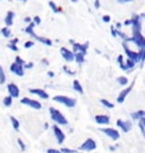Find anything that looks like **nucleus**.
I'll return each instance as SVG.
<instances>
[{
	"mask_svg": "<svg viewBox=\"0 0 145 153\" xmlns=\"http://www.w3.org/2000/svg\"><path fill=\"white\" fill-rule=\"evenodd\" d=\"M50 116H51V119L56 123V124H59V125H67L68 120L65 118V116L60 112L59 110L54 109V108H50Z\"/></svg>",
	"mask_w": 145,
	"mask_h": 153,
	"instance_id": "nucleus-1",
	"label": "nucleus"
},
{
	"mask_svg": "<svg viewBox=\"0 0 145 153\" xmlns=\"http://www.w3.org/2000/svg\"><path fill=\"white\" fill-rule=\"evenodd\" d=\"M123 47H124L125 52H126V55H127V57H128L129 59L134 60L136 64H137V62H142V49H141L138 52L133 51V50H130L128 47H127L126 42H124V43H123Z\"/></svg>",
	"mask_w": 145,
	"mask_h": 153,
	"instance_id": "nucleus-2",
	"label": "nucleus"
},
{
	"mask_svg": "<svg viewBox=\"0 0 145 153\" xmlns=\"http://www.w3.org/2000/svg\"><path fill=\"white\" fill-rule=\"evenodd\" d=\"M54 101L59 102L61 104H65L68 108H74L76 104L75 99L68 98V97H65V95H56V97H54Z\"/></svg>",
	"mask_w": 145,
	"mask_h": 153,
	"instance_id": "nucleus-3",
	"label": "nucleus"
},
{
	"mask_svg": "<svg viewBox=\"0 0 145 153\" xmlns=\"http://www.w3.org/2000/svg\"><path fill=\"white\" fill-rule=\"evenodd\" d=\"M95 149H97V143L92 138H87L85 142L80 146V150H82V151H93Z\"/></svg>",
	"mask_w": 145,
	"mask_h": 153,
	"instance_id": "nucleus-4",
	"label": "nucleus"
},
{
	"mask_svg": "<svg viewBox=\"0 0 145 153\" xmlns=\"http://www.w3.org/2000/svg\"><path fill=\"white\" fill-rule=\"evenodd\" d=\"M21 102L23 104H25V105H28V107H31L33 109H36V110H40L42 108V104L40 103L39 101L36 100H32V99H28V98H24L21 100Z\"/></svg>",
	"mask_w": 145,
	"mask_h": 153,
	"instance_id": "nucleus-5",
	"label": "nucleus"
},
{
	"mask_svg": "<svg viewBox=\"0 0 145 153\" xmlns=\"http://www.w3.org/2000/svg\"><path fill=\"white\" fill-rule=\"evenodd\" d=\"M60 53H61V56H62V58H64L65 60L68 61V62L74 61V59H75V53H74V51H70V50H68L67 48H65V47H62V48L60 49Z\"/></svg>",
	"mask_w": 145,
	"mask_h": 153,
	"instance_id": "nucleus-6",
	"label": "nucleus"
},
{
	"mask_svg": "<svg viewBox=\"0 0 145 153\" xmlns=\"http://www.w3.org/2000/svg\"><path fill=\"white\" fill-rule=\"evenodd\" d=\"M101 131L104 133L107 136H109L113 141H117V140H119V137H120L119 131L117 129H115V128H102Z\"/></svg>",
	"mask_w": 145,
	"mask_h": 153,
	"instance_id": "nucleus-7",
	"label": "nucleus"
},
{
	"mask_svg": "<svg viewBox=\"0 0 145 153\" xmlns=\"http://www.w3.org/2000/svg\"><path fill=\"white\" fill-rule=\"evenodd\" d=\"M133 86H134V82L132 83L128 88H126L125 90H123L121 92L119 93L118 98H117V102H118V103H123V102H124L125 99L127 98V95H128L129 93H130V91L133 90Z\"/></svg>",
	"mask_w": 145,
	"mask_h": 153,
	"instance_id": "nucleus-8",
	"label": "nucleus"
},
{
	"mask_svg": "<svg viewBox=\"0 0 145 153\" xmlns=\"http://www.w3.org/2000/svg\"><path fill=\"white\" fill-rule=\"evenodd\" d=\"M73 45V51H74V53L76 52H83L84 55L87 53V48H88V42H86L84 44H81V43H74L71 44Z\"/></svg>",
	"mask_w": 145,
	"mask_h": 153,
	"instance_id": "nucleus-9",
	"label": "nucleus"
},
{
	"mask_svg": "<svg viewBox=\"0 0 145 153\" xmlns=\"http://www.w3.org/2000/svg\"><path fill=\"white\" fill-rule=\"evenodd\" d=\"M10 71L14 73L17 76H24V66L19 65L17 62H14L10 65Z\"/></svg>",
	"mask_w": 145,
	"mask_h": 153,
	"instance_id": "nucleus-10",
	"label": "nucleus"
},
{
	"mask_svg": "<svg viewBox=\"0 0 145 153\" xmlns=\"http://www.w3.org/2000/svg\"><path fill=\"white\" fill-rule=\"evenodd\" d=\"M132 21H133V24H132V28H133V34H136V33H141V22H140V16L138 15H134L132 17Z\"/></svg>",
	"mask_w": 145,
	"mask_h": 153,
	"instance_id": "nucleus-11",
	"label": "nucleus"
},
{
	"mask_svg": "<svg viewBox=\"0 0 145 153\" xmlns=\"http://www.w3.org/2000/svg\"><path fill=\"white\" fill-rule=\"evenodd\" d=\"M52 129H54V136H56V138H57L58 143H59V144H61V143L65 141V138H66V136H65V133L60 129L58 126H56V125L52 126Z\"/></svg>",
	"mask_w": 145,
	"mask_h": 153,
	"instance_id": "nucleus-12",
	"label": "nucleus"
},
{
	"mask_svg": "<svg viewBox=\"0 0 145 153\" xmlns=\"http://www.w3.org/2000/svg\"><path fill=\"white\" fill-rule=\"evenodd\" d=\"M7 88H8V92H9V95H11L13 98H18L19 97V88L16 84L14 83H10L7 85Z\"/></svg>",
	"mask_w": 145,
	"mask_h": 153,
	"instance_id": "nucleus-13",
	"label": "nucleus"
},
{
	"mask_svg": "<svg viewBox=\"0 0 145 153\" xmlns=\"http://www.w3.org/2000/svg\"><path fill=\"white\" fill-rule=\"evenodd\" d=\"M117 126L120 127L123 131L125 133H128L130 129H132V123L128 120H121V119H118L117 120Z\"/></svg>",
	"mask_w": 145,
	"mask_h": 153,
	"instance_id": "nucleus-14",
	"label": "nucleus"
},
{
	"mask_svg": "<svg viewBox=\"0 0 145 153\" xmlns=\"http://www.w3.org/2000/svg\"><path fill=\"white\" fill-rule=\"evenodd\" d=\"M30 92L32 93V94H35V95L40 97L41 99H44V100L49 99V94L44 90H42V88H31Z\"/></svg>",
	"mask_w": 145,
	"mask_h": 153,
	"instance_id": "nucleus-15",
	"label": "nucleus"
},
{
	"mask_svg": "<svg viewBox=\"0 0 145 153\" xmlns=\"http://www.w3.org/2000/svg\"><path fill=\"white\" fill-rule=\"evenodd\" d=\"M95 121L99 125H108L110 123V118L106 115H97L95 116Z\"/></svg>",
	"mask_w": 145,
	"mask_h": 153,
	"instance_id": "nucleus-16",
	"label": "nucleus"
},
{
	"mask_svg": "<svg viewBox=\"0 0 145 153\" xmlns=\"http://www.w3.org/2000/svg\"><path fill=\"white\" fill-rule=\"evenodd\" d=\"M14 17H15V13L14 11L9 10L7 13V15L5 17V24L6 26H11L13 23H14Z\"/></svg>",
	"mask_w": 145,
	"mask_h": 153,
	"instance_id": "nucleus-17",
	"label": "nucleus"
},
{
	"mask_svg": "<svg viewBox=\"0 0 145 153\" xmlns=\"http://www.w3.org/2000/svg\"><path fill=\"white\" fill-rule=\"evenodd\" d=\"M35 25H36V24H35L34 22H31L30 24H28V26H26V28H25V32H26L28 35H31L32 38H34V39L38 38V35H36V34L34 33V31H33V30H34V27H35Z\"/></svg>",
	"mask_w": 145,
	"mask_h": 153,
	"instance_id": "nucleus-18",
	"label": "nucleus"
},
{
	"mask_svg": "<svg viewBox=\"0 0 145 153\" xmlns=\"http://www.w3.org/2000/svg\"><path fill=\"white\" fill-rule=\"evenodd\" d=\"M130 116H132V118H133L134 120H141L142 118H144L145 117V111H143V110H138V111H136V112H133Z\"/></svg>",
	"mask_w": 145,
	"mask_h": 153,
	"instance_id": "nucleus-19",
	"label": "nucleus"
},
{
	"mask_svg": "<svg viewBox=\"0 0 145 153\" xmlns=\"http://www.w3.org/2000/svg\"><path fill=\"white\" fill-rule=\"evenodd\" d=\"M17 43H18V39H13L10 42L7 44V47L10 50H13V51H18V48H17L16 45Z\"/></svg>",
	"mask_w": 145,
	"mask_h": 153,
	"instance_id": "nucleus-20",
	"label": "nucleus"
},
{
	"mask_svg": "<svg viewBox=\"0 0 145 153\" xmlns=\"http://www.w3.org/2000/svg\"><path fill=\"white\" fill-rule=\"evenodd\" d=\"M73 88H74V90L75 91H77V92L80 93V94H83L84 93V91H83V88H82L81 83L78 82L77 79H75L74 82H73Z\"/></svg>",
	"mask_w": 145,
	"mask_h": 153,
	"instance_id": "nucleus-21",
	"label": "nucleus"
},
{
	"mask_svg": "<svg viewBox=\"0 0 145 153\" xmlns=\"http://www.w3.org/2000/svg\"><path fill=\"white\" fill-rule=\"evenodd\" d=\"M35 40H38L39 42H41V43L45 44V45H48V47H51V45H52V41H51L50 39L43 38V36H38V38L35 39Z\"/></svg>",
	"mask_w": 145,
	"mask_h": 153,
	"instance_id": "nucleus-22",
	"label": "nucleus"
},
{
	"mask_svg": "<svg viewBox=\"0 0 145 153\" xmlns=\"http://www.w3.org/2000/svg\"><path fill=\"white\" fill-rule=\"evenodd\" d=\"M84 57H85V55H84L83 52H76V53H75L76 62H77V64H80V65H81V64H83V62H84V60H85V59H84Z\"/></svg>",
	"mask_w": 145,
	"mask_h": 153,
	"instance_id": "nucleus-23",
	"label": "nucleus"
},
{
	"mask_svg": "<svg viewBox=\"0 0 145 153\" xmlns=\"http://www.w3.org/2000/svg\"><path fill=\"white\" fill-rule=\"evenodd\" d=\"M1 34H2L5 38H10L11 32H10V30L8 28V26H5V27L1 28Z\"/></svg>",
	"mask_w": 145,
	"mask_h": 153,
	"instance_id": "nucleus-24",
	"label": "nucleus"
},
{
	"mask_svg": "<svg viewBox=\"0 0 145 153\" xmlns=\"http://www.w3.org/2000/svg\"><path fill=\"white\" fill-rule=\"evenodd\" d=\"M10 121H11V124H13L14 129H15V131H18V129H19V121L17 120L15 117H10Z\"/></svg>",
	"mask_w": 145,
	"mask_h": 153,
	"instance_id": "nucleus-25",
	"label": "nucleus"
},
{
	"mask_svg": "<svg viewBox=\"0 0 145 153\" xmlns=\"http://www.w3.org/2000/svg\"><path fill=\"white\" fill-rule=\"evenodd\" d=\"M49 6H50V8L52 9V11H54V13H61V11H62V9H61V8H59V7H57V6H56V4H54V2H52V1H50V2H49Z\"/></svg>",
	"mask_w": 145,
	"mask_h": 153,
	"instance_id": "nucleus-26",
	"label": "nucleus"
},
{
	"mask_svg": "<svg viewBox=\"0 0 145 153\" xmlns=\"http://www.w3.org/2000/svg\"><path fill=\"white\" fill-rule=\"evenodd\" d=\"M4 104H5L6 107H10L11 104H13V97L9 95V97H6L4 99Z\"/></svg>",
	"mask_w": 145,
	"mask_h": 153,
	"instance_id": "nucleus-27",
	"label": "nucleus"
},
{
	"mask_svg": "<svg viewBox=\"0 0 145 153\" xmlns=\"http://www.w3.org/2000/svg\"><path fill=\"white\" fill-rule=\"evenodd\" d=\"M117 81H118V83L120 84V85H126V84H128V78L125 76H120L117 78Z\"/></svg>",
	"mask_w": 145,
	"mask_h": 153,
	"instance_id": "nucleus-28",
	"label": "nucleus"
},
{
	"mask_svg": "<svg viewBox=\"0 0 145 153\" xmlns=\"http://www.w3.org/2000/svg\"><path fill=\"white\" fill-rule=\"evenodd\" d=\"M101 103H102L106 108H109V109H112L113 107H115V105H113V103L109 102V101H108V100H106V99H102V100H101Z\"/></svg>",
	"mask_w": 145,
	"mask_h": 153,
	"instance_id": "nucleus-29",
	"label": "nucleus"
},
{
	"mask_svg": "<svg viewBox=\"0 0 145 153\" xmlns=\"http://www.w3.org/2000/svg\"><path fill=\"white\" fill-rule=\"evenodd\" d=\"M6 82V75H5V71L2 69V67L0 66V84H4Z\"/></svg>",
	"mask_w": 145,
	"mask_h": 153,
	"instance_id": "nucleus-30",
	"label": "nucleus"
},
{
	"mask_svg": "<svg viewBox=\"0 0 145 153\" xmlns=\"http://www.w3.org/2000/svg\"><path fill=\"white\" fill-rule=\"evenodd\" d=\"M62 69H64L65 73H67L68 75H71V76H74V75H75V71H70V69L68 68V67H67V66H64V67H62Z\"/></svg>",
	"mask_w": 145,
	"mask_h": 153,
	"instance_id": "nucleus-31",
	"label": "nucleus"
},
{
	"mask_svg": "<svg viewBox=\"0 0 145 153\" xmlns=\"http://www.w3.org/2000/svg\"><path fill=\"white\" fill-rule=\"evenodd\" d=\"M60 151L62 153H77L75 150H70V149H68V148H62Z\"/></svg>",
	"mask_w": 145,
	"mask_h": 153,
	"instance_id": "nucleus-32",
	"label": "nucleus"
},
{
	"mask_svg": "<svg viewBox=\"0 0 145 153\" xmlns=\"http://www.w3.org/2000/svg\"><path fill=\"white\" fill-rule=\"evenodd\" d=\"M15 62H17V64H19V65H22V66L25 65V61L23 60L19 56H17L16 58H15Z\"/></svg>",
	"mask_w": 145,
	"mask_h": 153,
	"instance_id": "nucleus-33",
	"label": "nucleus"
},
{
	"mask_svg": "<svg viewBox=\"0 0 145 153\" xmlns=\"http://www.w3.org/2000/svg\"><path fill=\"white\" fill-rule=\"evenodd\" d=\"M33 45H34V42H33V41H27V42H25V44H24V48H25V49H28V48H32Z\"/></svg>",
	"mask_w": 145,
	"mask_h": 153,
	"instance_id": "nucleus-34",
	"label": "nucleus"
},
{
	"mask_svg": "<svg viewBox=\"0 0 145 153\" xmlns=\"http://www.w3.org/2000/svg\"><path fill=\"white\" fill-rule=\"evenodd\" d=\"M17 142H18V145L21 146V150H22V151H25V144H24V142H23L22 140H19V138L17 140Z\"/></svg>",
	"mask_w": 145,
	"mask_h": 153,
	"instance_id": "nucleus-35",
	"label": "nucleus"
},
{
	"mask_svg": "<svg viewBox=\"0 0 145 153\" xmlns=\"http://www.w3.org/2000/svg\"><path fill=\"white\" fill-rule=\"evenodd\" d=\"M138 127H140V129H141V131H142V134H143V136L145 137V127H144V125H143L142 123H140V124H138Z\"/></svg>",
	"mask_w": 145,
	"mask_h": 153,
	"instance_id": "nucleus-36",
	"label": "nucleus"
},
{
	"mask_svg": "<svg viewBox=\"0 0 145 153\" xmlns=\"http://www.w3.org/2000/svg\"><path fill=\"white\" fill-rule=\"evenodd\" d=\"M102 19L104 23H109L110 22V19H111V17L109 16V15H104V16L102 17Z\"/></svg>",
	"mask_w": 145,
	"mask_h": 153,
	"instance_id": "nucleus-37",
	"label": "nucleus"
},
{
	"mask_svg": "<svg viewBox=\"0 0 145 153\" xmlns=\"http://www.w3.org/2000/svg\"><path fill=\"white\" fill-rule=\"evenodd\" d=\"M33 22L35 23L36 25H39V24L41 23V18H40V17H39V16H35V17H34V18H33Z\"/></svg>",
	"mask_w": 145,
	"mask_h": 153,
	"instance_id": "nucleus-38",
	"label": "nucleus"
},
{
	"mask_svg": "<svg viewBox=\"0 0 145 153\" xmlns=\"http://www.w3.org/2000/svg\"><path fill=\"white\" fill-rule=\"evenodd\" d=\"M47 153H62L61 151H58V150H54V149H49Z\"/></svg>",
	"mask_w": 145,
	"mask_h": 153,
	"instance_id": "nucleus-39",
	"label": "nucleus"
},
{
	"mask_svg": "<svg viewBox=\"0 0 145 153\" xmlns=\"http://www.w3.org/2000/svg\"><path fill=\"white\" fill-rule=\"evenodd\" d=\"M132 24H133V21H132V19H126L124 22V25H126V26H127V25H132Z\"/></svg>",
	"mask_w": 145,
	"mask_h": 153,
	"instance_id": "nucleus-40",
	"label": "nucleus"
},
{
	"mask_svg": "<svg viewBox=\"0 0 145 153\" xmlns=\"http://www.w3.org/2000/svg\"><path fill=\"white\" fill-rule=\"evenodd\" d=\"M33 62H28V64H25V65H24V68H27V69H28V68H32L33 67Z\"/></svg>",
	"mask_w": 145,
	"mask_h": 153,
	"instance_id": "nucleus-41",
	"label": "nucleus"
},
{
	"mask_svg": "<svg viewBox=\"0 0 145 153\" xmlns=\"http://www.w3.org/2000/svg\"><path fill=\"white\" fill-rule=\"evenodd\" d=\"M94 6H95V8H100V0H95Z\"/></svg>",
	"mask_w": 145,
	"mask_h": 153,
	"instance_id": "nucleus-42",
	"label": "nucleus"
},
{
	"mask_svg": "<svg viewBox=\"0 0 145 153\" xmlns=\"http://www.w3.org/2000/svg\"><path fill=\"white\" fill-rule=\"evenodd\" d=\"M31 21H32V19H31V17H25V18H24V22L28 23V24L31 23Z\"/></svg>",
	"mask_w": 145,
	"mask_h": 153,
	"instance_id": "nucleus-43",
	"label": "nucleus"
},
{
	"mask_svg": "<svg viewBox=\"0 0 145 153\" xmlns=\"http://www.w3.org/2000/svg\"><path fill=\"white\" fill-rule=\"evenodd\" d=\"M48 76L49 77H54V71H48Z\"/></svg>",
	"mask_w": 145,
	"mask_h": 153,
	"instance_id": "nucleus-44",
	"label": "nucleus"
},
{
	"mask_svg": "<svg viewBox=\"0 0 145 153\" xmlns=\"http://www.w3.org/2000/svg\"><path fill=\"white\" fill-rule=\"evenodd\" d=\"M119 2H132V1H134V0H118Z\"/></svg>",
	"mask_w": 145,
	"mask_h": 153,
	"instance_id": "nucleus-45",
	"label": "nucleus"
},
{
	"mask_svg": "<svg viewBox=\"0 0 145 153\" xmlns=\"http://www.w3.org/2000/svg\"><path fill=\"white\" fill-rule=\"evenodd\" d=\"M42 64H43V65H47V66L49 65V62H48V60H47V59H42Z\"/></svg>",
	"mask_w": 145,
	"mask_h": 153,
	"instance_id": "nucleus-46",
	"label": "nucleus"
},
{
	"mask_svg": "<svg viewBox=\"0 0 145 153\" xmlns=\"http://www.w3.org/2000/svg\"><path fill=\"white\" fill-rule=\"evenodd\" d=\"M140 123H142V124L144 125V127H145V117H144V118H142V119H141Z\"/></svg>",
	"mask_w": 145,
	"mask_h": 153,
	"instance_id": "nucleus-47",
	"label": "nucleus"
},
{
	"mask_svg": "<svg viewBox=\"0 0 145 153\" xmlns=\"http://www.w3.org/2000/svg\"><path fill=\"white\" fill-rule=\"evenodd\" d=\"M116 27H117L119 30V28L121 27V24H120V23H117V24H116Z\"/></svg>",
	"mask_w": 145,
	"mask_h": 153,
	"instance_id": "nucleus-48",
	"label": "nucleus"
},
{
	"mask_svg": "<svg viewBox=\"0 0 145 153\" xmlns=\"http://www.w3.org/2000/svg\"><path fill=\"white\" fill-rule=\"evenodd\" d=\"M44 128H45V129H48V128H49V125H48V123H47V124H44Z\"/></svg>",
	"mask_w": 145,
	"mask_h": 153,
	"instance_id": "nucleus-49",
	"label": "nucleus"
},
{
	"mask_svg": "<svg viewBox=\"0 0 145 153\" xmlns=\"http://www.w3.org/2000/svg\"><path fill=\"white\" fill-rule=\"evenodd\" d=\"M71 1H73V2H77V1H78V0H71Z\"/></svg>",
	"mask_w": 145,
	"mask_h": 153,
	"instance_id": "nucleus-50",
	"label": "nucleus"
},
{
	"mask_svg": "<svg viewBox=\"0 0 145 153\" xmlns=\"http://www.w3.org/2000/svg\"><path fill=\"white\" fill-rule=\"evenodd\" d=\"M21 1H23V2H26L27 0H21Z\"/></svg>",
	"mask_w": 145,
	"mask_h": 153,
	"instance_id": "nucleus-51",
	"label": "nucleus"
},
{
	"mask_svg": "<svg viewBox=\"0 0 145 153\" xmlns=\"http://www.w3.org/2000/svg\"><path fill=\"white\" fill-rule=\"evenodd\" d=\"M142 16H145V14H143V15H142Z\"/></svg>",
	"mask_w": 145,
	"mask_h": 153,
	"instance_id": "nucleus-52",
	"label": "nucleus"
}]
</instances>
